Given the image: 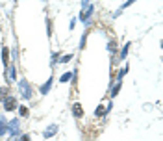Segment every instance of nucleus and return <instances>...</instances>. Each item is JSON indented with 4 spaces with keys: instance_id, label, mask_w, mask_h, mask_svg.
Here are the masks:
<instances>
[{
    "instance_id": "nucleus-1",
    "label": "nucleus",
    "mask_w": 163,
    "mask_h": 141,
    "mask_svg": "<svg viewBox=\"0 0 163 141\" xmlns=\"http://www.w3.org/2000/svg\"><path fill=\"white\" fill-rule=\"evenodd\" d=\"M93 9H95V6H93L91 2H82V13H80V19H82L84 22H87L89 17H91V13H93Z\"/></svg>"
},
{
    "instance_id": "nucleus-2",
    "label": "nucleus",
    "mask_w": 163,
    "mask_h": 141,
    "mask_svg": "<svg viewBox=\"0 0 163 141\" xmlns=\"http://www.w3.org/2000/svg\"><path fill=\"white\" fill-rule=\"evenodd\" d=\"M19 91H20V97H22V99H26V100H28V99H32V87H30L28 80H24V78H22V80L19 82Z\"/></svg>"
},
{
    "instance_id": "nucleus-3",
    "label": "nucleus",
    "mask_w": 163,
    "mask_h": 141,
    "mask_svg": "<svg viewBox=\"0 0 163 141\" xmlns=\"http://www.w3.org/2000/svg\"><path fill=\"white\" fill-rule=\"evenodd\" d=\"M9 132H11V138H19V134H20V123H19V119H13L9 123Z\"/></svg>"
},
{
    "instance_id": "nucleus-4",
    "label": "nucleus",
    "mask_w": 163,
    "mask_h": 141,
    "mask_svg": "<svg viewBox=\"0 0 163 141\" xmlns=\"http://www.w3.org/2000/svg\"><path fill=\"white\" fill-rule=\"evenodd\" d=\"M17 108V99L15 97H7L6 100H4V110L6 112H13Z\"/></svg>"
},
{
    "instance_id": "nucleus-5",
    "label": "nucleus",
    "mask_w": 163,
    "mask_h": 141,
    "mask_svg": "<svg viewBox=\"0 0 163 141\" xmlns=\"http://www.w3.org/2000/svg\"><path fill=\"white\" fill-rule=\"evenodd\" d=\"M6 76H7V78H6V80H7V84H13V82L17 80V65H15V63L7 69V74H6Z\"/></svg>"
},
{
    "instance_id": "nucleus-6",
    "label": "nucleus",
    "mask_w": 163,
    "mask_h": 141,
    "mask_svg": "<svg viewBox=\"0 0 163 141\" xmlns=\"http://www.w3.org/2000/svg\"><path fill=\"white\" fill-rule=\"evenodd\" d=\"M72 115H74V117H78V119H80V117H84V110H82V106H80L78 102H76V104H72Z\"/></svg>"
},
{
    "instance_id": "nucleus-7",
    "label": "nucleus",
    "mask_w": 163,
    "mask_h": 141,
    "mask_svg": "<svg viewBox=\"0 0 163 141\" xmlns=\"http://www.w3.org/2000/svg\"><path fill=\"white\" fill-rule=\"evenodd\" d=\"M56 132H58V125H50V126L43 132V136H45V138H52Z\"/></svg>"
},
{
    "instance_id": "nucleus-8",
    "label": "nucleus",
    "mask_w": 163,
    "mask_h": 141,
    "mask_svg": "<svg viewBox=\"0 0 163 141\" xmlns=\"http://www.w3.org/2000/svg\"><path fill=\"white\" fill-rule=\"evenodd\" d=\"M50 87H52V78H48V80H46V84H43V86H41V89H39V91H41V93H43V95H46V93H48V91H50Z\"/></svg>"
},
{
    "instance_id": "nucleus-9",
    "label": "nucleus",
    "mask_w": 163,
    "mask_h": 141,
    "mask_svg": "<svg viewBox=\"0 0 163 141\" xmlns=\"http://www.w3.org/2000/svg\"><path fill=\"white\" fill-rule=\"evenodd\" d=\"M6 132H7V121L2 117V119H0V136H4Z\"/></svg>"
},
{
    "instance_id": "nucleus-10",
    "label": "nucleus",
    "mask_w": 163,
    "mask_h": 141,
    "mask_svg": "<svg viewBox=\"0 0 163 141\" xmlns=\"http://www.w3.org/2000/svg\"><path fill=\"white\" fill-rule=\"evenodd\" d=\"M72 76H76V71H72V73H65V74H63V76H61L59 80H61V82L65 84V82H69V80H71Z\"/></svg>"
},
{
    "instance_id": "nucleus-11",
    "label": "nucleus",
    "mask_w": 163,
    "mask_h": 141,
    "mask_svg": "<svg viewBox=\"0 0 163 141\" xmlns=\"http://www.w3.org/2000/svg\"><path fill=\"white\" fill-rule=\"evenodd\" d=\"M104 113H108V110H106V106H102V104H100V106L97 108V112H95V115H97V117H102Z\"/></svg>"
},
{
    "instance_id": "nucleus-12",
    "label": "nucleus",
    "mask_w": 163,
    "mask_h": 141,
    "mask_svg": "<svg viewBox=\"0 0 163 141\" xmlns=\"http://www.w3.org/2000/svg\"><path fill=\"white\" fill-rule=\"evenodd\" d=\"M108 50L113 54V52L117 50V43H115V41H109V43H108Z\"/></svg>"
},
{
    "instance_id": "nucleus-13",
    "label": "nucleus",
    "mask_w": 163,
    "mask_h": 141,
    "mask_svg": "<svg viewBox=\"0 0 163 141\" xmlns=\"http://www.w3.org/2000/svg\"><path fill=\"white\" fill-rule=\"evenodd\" d=\"M19 113H20V117H28V108L26 106H19Z\"/></svg>"
},
{
    "instance_id": "nucleus-14",
    "label": "nucleus",
    "mask_w": 163,
    "mask_h": 141,
    "mask_svg": "<svg viewBox=\"0 0 163 141\" xmlns=\"http://www.w3.org/2000/svg\"><path fill=\"white\" fill-rule=\"evenodd\" d=\"M128 48H130V43H126V45H124V48H122V52H121V59H124V58H126Z\"/></svg>"
},
{
    "instance_id": "nucleus-15",
    "label": "nucleus",
    "mask_w": 163,
    "mask_h": 141,
    "mask_svg": "<svg viewBox=\"0 0 163 141\" xmlns=\"http://www.w3.org/2000/svg\"><path fill=\"white\" fill-rule=\"evenodd\" d=\"M2 63L7 65V48H2Z\"/></svg>"
},
{
    "instance_id": "nucleus-16",
    "label": "nucleus",
    "mask_w": 163,
    "mask_h": 141,
    "mask_svg": "<svg viewBox=\"0 0 163 141\" xmlns=\"http://www.w3.org/2000/svg\"><path fill=\"white\" fill-rule=\"evenodd\" d=\"M119 91H121V82H119V84L111 89V97H117V95H119Z\"/></svg>"
},
{
    "instance_id": "nucleus-17",
    "label": "nucleus",
    "mask_w": 163,
    "mask_h": 141,
    "mask_svg": "<svg viewBox=\"0 0 163 141\" xmlns=\"http://www.w3.org/2000/svg\"><path fill=\"white\" fill-rule=\"evenodd\" d=\"M6 99H7V89L0 87V100H6Z\"/></svg>"
},
{
    "instance_id": "nucleus-18",
    "label": "nucleus",
    "mask_w": 163,
    "mask_h": 141,
    "mask_svg": "<svg viewBox=\"0 0 163 141\" xmlns=\"http://www.w3.org/2000/svg\"><path fill=\"white\" fill-rule=\"evenodd\" d=\"M71 59H72V54H67V56H63V58L59 59V63L63 65V63H67V61H71Z\"/></svg>"
},
{
    "instance_id": "nucleus-19",
    "label": "nucleus",
    "mask_w": 163,
    "mask_h": 141,
    "mask_svg": "<svg viewBox=\"0 0 163 141\" xmlns=\"http://www.w3.org/2000/svg\"><path fill=\"white\" fill-rule=\"evenodd\" d=\"M85 39H87V33L82 35V41H80V48H85Z\"/></svg>"
},
{
    "instance_id": "nucleus-20",
    "label": "nucleus",
    "mask_w": 163,
    "mask_h": 141,
    "mask_svg": "<svg viewBox=\"0 0 163 141\" xmlns=\"http://www.w3.org/2000/svg\"><path fill=\"white\" fill-rule=\"evenodd\" d=\"M46 33L52 35V33H50V20H46Z\"/></svg>"
},
{
    "instance_id": "nucleus-21",
    "label": "nucleus",
    "mask_w": 163,
    "mask_h": 141,
    "mask_svg": "<svg viewBox=\"0 0 163 141\" xmlns=\"http://www.w3.org/2000/svg\"><path fill=\"white\" fill-rule=\"evenodd\" d=\"M56 61H58V54H52V65H56Z\"/></svg>"
},
{
    "instance_id": "nucleus-22",
    "label": "nucleus",
    "mask_w": 163,
    "mask_h": 141,
    "mask_svg": "<svg viewBox=\"0 0 163 141\" xmlns=\"http://www.w3.org/2000/svg\"><path fill=\"white\" fill-rule=\"evenodd\" d=\"M19 58V52H17V48H13V59H17Z\"/></svg>"
}]
</instances>
